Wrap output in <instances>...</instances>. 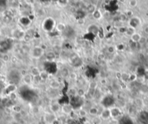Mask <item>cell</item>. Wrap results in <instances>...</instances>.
<instances>
[{
	"label": "cell",
	"mask_w": 148,
	"mask_h": 124,
	"mask_svg": "<svg viewBox=\"0 0 148 124\" xmlns=\"http://www.w3.org/2000/svg\"><path fill=\"white\" fill-rule=\"evenodd\" d=\"M45 54V50L41 46L35 45L31 50V56L34 59H40Z\"/></svg>",
	"instance_id": "obj_1"
},
{
	"label": "cell",
	"mask_w": 148,
	"mask_h": 124,
	"mask_svg": "<svg viewBox=\"0 0 148 124\" xmlns=\"http://www.w3.org/2000/svg\"><path fill=\"white\" fill-rule=\"evenodd\" d=\"M55 21L51 18H47L43 23V28L46 31H51L55 28Z\"/></svg>",
	"instance_id": "obj_2"
},
{
	"label": "cell",
	"mask_w": 148,
	"mask_h": 124,
	"mask_svg": "<svg viewBox=\"0 0 148 124\" xmlns=\"http://www.w3.org/2000/svg\"><path fill=\"white\" fill-rule=\"evenodd\" d=\"M22 80L25 83V84H26V85H30V84H31L34 82V76L31 75V73H27L24 74L23 76Z\"/></svg>",
	"instance_id": "obj_3"
},
{
	"label": "cell",
	"mask_w": 148,
	"mask_h": 124,
	"mask_svg": "<svg viewBox=\"0 0 148 124\" xmlns=\"http://www.w3.org/2000/svg\"><path fill=\"white\" fill-rule=\"evenodd\" d=\"M100 118H101V119H102V120H104V121H106V120H108L109 118H111V114H110V108H104L102 110V111L100 113Z\"/></svg>",
	"instance_id": "obj_4"
},
{
	"label": "cell",
	"mask_w": 148,
	"mask_h": 124,
	"mask_svg": "<svg viewBox=\"0 0 148 124\" xmlns=\"http://www.w3.org/2000/svg\"><path fill=\"white\" fill-rule=\"evenodd\" d=\"M110 114L111 117L113 118H118L121 115V110L120 108L117 107H113L111 108H110Z\"/></svg>",
	"instance_id": "obj_5"
},
{
	"label": "cell",
	"mask_w": 148,
	"mask_h": 124,
	"mask_svg": "<svg viewBox=\"0 0 148 124\" xmlns=\"http://www.w3.org/2000/svg\"><path fill=\"white\" fill-rule=\"evenodd\" d=\"M49 87L53 90H57L60 88L61 83L57 79H52L49 82Z\"/></svg>",
	"instance_id": "obj_6"
},
{
	"label": "cell",
	"mask_w": 148,
	"mask_h": 124,
	"mask_svg": "<svg viewBox=\"0 0 148 124\" xmlns=\"http://www.w3.org/2000/svg\"><path fill=\"white\" fill-rule=\"evenodd\" d=\"M61 110L63 113L69 115L73 111V107L71 105L65 104V105H63L61 107Z\"/></svg>",
	"instance_id": "obj_7"
},
{
	"label": "cell",
	"mask_w": 148,
	"mask_h": 124,
	"mask_svg": "<svg viewBox=\"0 0 148 124\" xmlns=\"http://www.w3.org/2000/svg\"><path fill=\"white\" fill-rule=\"evenodd\" d=\"M55 58H56V54H55V53L54 52H52V51L48 52H47V53L45 54V59L48 62H53L55 60Z\"/></svg>",
	"instance_id": "obj_8"
},
{
	"label": "cell",
	"mask_w": 148,
	"mask_h": 124,
	"mask_svg": "<svg viewBox=\"0 0 148 124\" xmlns=\"http://www.w3.org/2000/svg\"><path fill=\"white\" fill-rule=\"evenodd\" d=\"M142 36L139 33L137 32H134L132 35L130 36L131 41H133L134 43H139L141 40V38H142Z\"/></svg>",
	"instance_id": "obj_9"
},
{
	"label": "cell",
	"mask_w": 148,
	"mask_h": 124,
	"mask_svg": "<svg viewBox=\"0 0 148 124\" xmlns=\"http://www.w3.org/2000/svg\"><path fill=\"white\" fill-rule=\"evenodd\" d=\"M61 110V106L57 102L55 103H52L50 105V110L52 111L53 113H58Z\"/></svg>",
	"instance_id": "obj_10"
},
{
	"label": "cell",
	"mask_w": 148,
	"mask_h": 124,
	"mask_svg": "<svg viewBox=\"0 0 148 124\" xmlns=\"http://www.w3.org/2000/svg\"><path fill=\"white\" fill-rule=\"evenodd\" d=\"M139 24H140V20L138 18H132L130 20L129 25L131 27H132L134 28H136Z\"/></svg>",
	"instance_id": "obj_11"
},
{
	"label": "cell",
	"mask_w": 148,
	"mask_h": 124,
	"mask_svg": "<svg viewBox=\"0 0 148 124\" xmlns=\"http://www.w3.org/2000/svg\"><path fill=\"white\" fill-rule=\"evenodd\" d=\"M17 89V87H16V86H15V84H14V83H11V84H9L8 86L7 87V88H4V89L6 90V94H10L11 93H12V92H15V90Z\"/></svg>",
	"instance_id": "obj_12"
},
{
	"label": "cell",
	"mask_w": 148,
	"mask_h": 124,
	"mask_svg": "<svg viewBox=\"0 0 148 124\" xmlns=\"http://www.w3.org/2000/svg\"><path fill=\"white\" fill-rule=\"evenodd\" d=\"M88 113L90 115H92V116H97L99 113V110L97 107H91L88 110Z\"/></svg>",
	"instance_id": "obj_13"
},
{
	"label": "cell",
	"mask_w": 148,
	"mask_h": 124,
	"mask_svg": "<svg viewBox=\"0 0 148 124\" xmlns=\"http://www.w3.org/2000/svg\"><path fill=\"white\" fill-rule=\"evenodd\" d=\"M88 31H89L90 34H98L99 28H98V27L97 26H95V25H92V26L88 27Z\"/></svg>",
	"instance_id": "obj_14"
},
{
	"label": "cell",
	"mask_w": 148,
	"mask_h": 124,
	"mask_svg": "<svg viewBox=\"0 0 148 124\" xmlns=\"http://www.w3.org/2000/svg\"><path fill=\"white\" fill-rule=\"evenodd\" d=\"M55 29L58 32H63L66 29V26L64 23H58L55 26Z\"/></svg>",
	"instance_id": "obj_15"
},
{
	"label": "cell",
	"mask_w": 148,
	"mask_h": 124,
	"mask_svg": "<svg viewBox=\"0 0 148 124\" xmlns=\"http://www.w3.org/2000/svg\"><path fill=\"white\" fill-rule=\"evenodd\" d=\"M39 77L41 78L42 81H45V80L49 79V73L46 71H41Z\"/></svg>",
	"instance_id": "obj_16"
},
{
	"label": "cell",
	"mask_w": 148,
	"mask_h": 124,
	"mask_svg": "<svg viewBox=\"0 0 148 124\" xmlns=\"http://www.w3.org/2000/svg\"><path fill=\"white\" fill-rule=\"evenodd\" d=\"M30 73H31V75H32L34 77H36V76H39L40 75L41 71H40L39 68H37V67H33V68L31 69Z\"/></svg>",
	"instance_id": "obj_17"
},
{
	"label": "cell",
	"mask_w": 148,
	"mask_h": 124,
	"mask_svg": "<svg viewBox=\"0 0 148 124\" xmlns=\"http://www.w3.org/2000/svg\"><path fill=\"white\" fill-rule=\"evenodd\" d=\"M129 76H130L129 73L123 72V73H121L120 79H121V80H122L123 81H125V82H126V81H129Z\"/></svg>",
	"instance_id": "obj_18"
},
{
	"label": "cell",
	"mask_w": 148,
	"mask_h": 124,
	"mask_svg": "<svg viewBox=\"0 0 148 124\" xmlns=\"http://www.w3.org/2000/svg\"><path fill=\"white\" fill-rule=\"evenodd\" d=\"M96 9H97V7H96V5L92 4H89L87 7V11L89 12V13H90V14H92V13L95 11Z\"/></svg>",
	"instance_id": "obj_19"
},
{
	"label": "cell",
	"mask_w": 148,
	"mask_h": 124,
	"mask_svg": "<svg viewBox=\"0 0 148 124\" xmlns=\"http://www.w3.org/2000/svg\"><path fill=\"white\" fill-rule=\"evenodd\" d=\"M93 18L96 19V20H99L100 18H102V13L99 9H96L95 11L92 13Z\"/></svg>",
	"instance_id": "obj_20"
},
{
	"label": "cell",
	"mask_w": 148,
	"mask_h": 124,
	"mask_svg": "<svg viewBox=\"0 0 148 124\" xmlns=\"http://www.w3.org/2000/svg\"><path fill=\"white\" fill-rule=\"evenodd\" d=\"M116 47L115 46H113V45H110V46H107V52L109 54H114L115 52H116Z\"/></svg>",
	"instance_id": "obj_21"
},
{
	"label": "cell",
	"mask_w": 148,
	"mask_h": 124,
	"mask_svg": "<svg viewBox=\"0 0 148 124\" xmlns=\"http://www.w3.org/2000/svg\"><path fill=\"white\" fill-rule=\"evenodd\" d=\"M61 76L63 78H68L70 74L69 71L67 68H62V70L61 71Z\"/></svg>",
	"instance_id": "obj_22"
},
{
	"label": "cell",
	"mask_w": 148,
	"mask_h": 124,
	"mask_svg": "<svg viewBox=\"0 0 148 124\" xmlns=\"http://www.w3.org/2000/svg\"><path fill=\"white\" fill-rule=\"evenodd\" d=\"M68 94L72 97H76L77 96V89H74V88H70L68 90Z\"/></svg>",
	"instance_id": "obj_23"
},
{
	"label": "cell",
	"mask_w": 148,
	"mask_h": 124,
	"mask_svg": "<svg viewBox=\"0 0 148 124\" xmlns=\"http://www.w3.org/2000/svg\"><path fill=\"white\" fill-rule=\"evenodd\" d=\"M86 94V91L83 88L77 89V96L79 97H83Z\"/></svg>",
	"instance_id": "obj_24"
},
{
	"label": "cell",
	"mask_w": 148,
	"mask_h": 124,
	"mask_svg": "<svg viewBox=\"0 0 148 124\" xmlns=\"http://www.w3.org/2000/svg\"><path fill=\"white\" fill-rule=\"evenodd\" d=\"M87 113H88V112H87V110H84V109H80V110H78V116H80V117H81V118H84V117L87 116Z\"/></svg>",
	"instance_id": "obj_25"
},
{
	"label": "cell",
	"mask_w": 148,
	"mask_h": 124,
	"mask_svg": "<svg viewBox=\"0 0 148 124\" xmlns=\"http://www.w3.org/2000/svg\"><path fill=\"white\" fill-rule=\"evenodd\" d=\"M137 4H138V1L137 0H129V5L132 8L136 7L137 6Z\"/></svg>",
	"instance_id": "obj_26"
},
{
	"label": "cell",
	"mask_w": 148,
	"mask_h": 124,
	"mask_svg": "<svg viewBox=\"0 0 148 124\" xmlns=\"http://www.w3.org/2000/svg\"><path fill=\"white\" fill-rule=\"evenodd\" d=\"M68 78H69L70 80L74 81V80H76V79H77V75H76V73H74V72H71V73H70Z\"/></svg>",
	"instance_id": "obj_27"
},
{
	"label": "cell",
	"mask_w": 148,
	"mask_h": 124,
	"mask_svg": "<svg viewBox=\"0 0 148 124\" xmlns=\"http://www.w3.org/2000/svg\"><path fill=\"white\" fill-rule=\"evenodd\" d=\"M147 41H148V39H147L145 37H144V36H142V38H141V40H140V41H139V44H145Z\"/></svg>",
	"instance_id": "obj_28"
},
{
	"label": "cell",
	"mask_w": 148,
	"mask_h": 124,
	"mask_svg": "<svg viewBox=\"0 0 148 124\" xmlns=\"http://www.w3.org/2000/svg\"><path fill=\"white\" fill-rule=\"evenodd\" d=\"M4 88H5V86H4V85L3 83V82L0 81V92H1L2 91H4Z\"/></svg>",
	"instance_id": "obj_29"
},
{
	"label": "cell",
	"mask_w": 148,
	"mask_h": 124,
	"mask_svg": "<svg viewBox=\"0 0 148 124\" xmlns=\"http://www.w3.org/2000/svg\"><path fill=\"white\" fill-rule=\"evenodd\" d=\"M89 1H90L91 4H95V5H97V4L98 1H99V0H89Z\"/></svg>",
	"instance_id": "obj_30"
},
{
	"label": "cell",
	"mask_w": 148,
	"mask_h": 124,
	"mask_svg": "<svg viewBox=\"0 0 148 124\" xmlns=\"http://www.w3.org/2000/svg\"><path fill=\"white\" fill-rule=\"evenodd\" d=\"M107 82V80L105 79H102L100 80V83H101L102 84H105Z\"/></svg>",
	"instance_id": "obj_31"
},
{
	"label": "cell",
	"mask_w": 148,
	"mask_h": 124,
	"mask_svg": "<svg viewBox=\"0 0 148 124\" xmlns=\"http://www.w3.org/2000/svg\"><path fill=\"white\" fill-rule=\"evenodd\" d=\"M144 31H145V33H146V34H148V26L145 28V29H144Z\"/></svg>",
	"instance_id": "obj_32"
},
{
	"label": "cell",
	"mask_w": 148,
	"mask_h": 124,
	"mask_svg": "<svg viewBox=\"0 0 148 124\" xmlns=\"http://www.w3.org/2000/svg\"><path fill=\"white\" fill-rule=\"evenodd\" d=\"M145 124L144 123H142V122H140V123H139V124Z\"/></svg>",
	"instance_id": "obj_33"
},
{
	"label": "cell",
	"mask_w": 148,
	"mask_h": 124,
	"mask_svg": "<svg viewBox=\"0 0 148 124\" xmlns=\"http://www.w3.org/2000/svg\"></svg>",
	"instance_id": "obj_34"
},
{
	"label": "cell",
	"mask_w": 148,
	"mask_h": 124,
	"mask_svg": "<svg viewBox=\"0 0 148 124\" xmlns=\"http://www.w3.org/2000/svg\"></svg>",
	"instance_id": "obj_35"
}]
</instances>
